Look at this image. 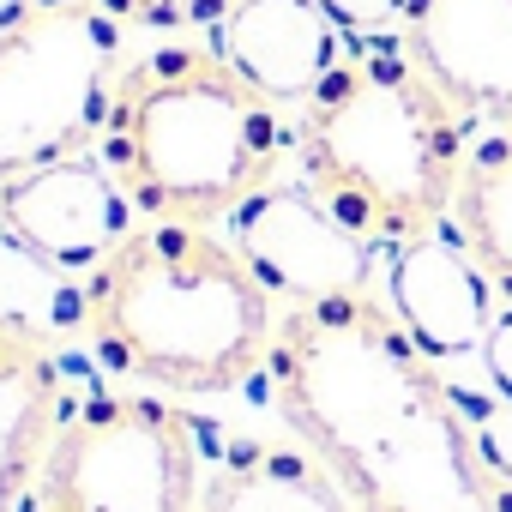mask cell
I'll use <instances>...</instances> for the list:
<instances>
[{"mask_svg": "<svg viewBox=\"0 0 512 512\" xmlns=\"http://www.w3.org/2000/svg\"><path fill=\"white\" fill-rule=\"evenodd\" d=\"M272 404L356 512H512L452 374L416 350L380 290L278 308Z\"/></svg>", "mask_w": 512, "mask_h": 512, "instance_id": "1", "label": "cell"}, {"mask_svg": "<svg viewBox=\"0 0 512 512\" xmlns=\"http://www.w3.org/2000/svg\"><path fill=\"white\" fill-rule=\"evenodd\" d=\"M470 121L392 37H350L332 79L296 109V163L308 193L392 253L452 223Z\"/></svg>", "mask_w": 512, "mask_h": 512, "instance_id": "2", "label": "cell"}, {"mask_svg": "<svg viewBox=\"0 0 512 512\" xmlns=\"http://www.w3.org/2000/svg\"><path fill=\"white\" fill-rule=\"evenodd\" d=\"M85 332L121 374L211 398L266 368L278 302L211 223L145 217L85 278Z\"/></svg>", "mask_w": 512, "mask_h": 512, "instance_id": "3", "label": "cell"}, {"mask_svg": "<svg viewBox=\"0 0 512 512\" xmlns=\"http://www.w3.org/2000/svg\"><path fill=\"white\" fill-rule=\"evenodd\" d=\"M97 145L139 217L217 223L278 181L290 133L211 43H163L121 67Z\"/></svg>", "mask_w": 512, "mask_h": 512, "instance_id": "4", "label": "cell"}, {"mask_svg": "<svg viewBox=\"0 0 512 512\" xmlns=\"http://www.w3.org/2000/svg\"><path fill=\"white\" fill-rule=\"evenodd\" d=\"M121 67V25L97 0H43L0 25V187L91 151Z\"/></svg>", "mask_w": 512, "mask_h": 512, "instance_id": "5", "label": "cell"}, {"mask_svg": "<svg viewBox=\"0 0 512 512\" xmlns=\"http://www.w3.org/2000/svg\"><path fill=\"white\" fill-rule=\"evenodd\" d=\"M199 428L157 398H73L31 512H199Z\"/></svg>", "mask_w": 512, "mask_h": 512, "instance_id": "6", "label": "cell"}, {"mask_svg": "<svg viewBox=\"0 0 512 512\" xmlns=\"http://www.w3.org/2000/svg\"><path fill=\"white\" fill-rule=\"evenodd\" d=\"M229 241L278 308H314L374 290V247L344 229L308 181H272L229 211Z\"/></svg>", "mask_w": 512, "mask_h": 512, "instance_id": "7", "label": "cell"}, {"mask_svg": "<svg viewBox=\"0 0 512 512\" xmlns=\"http://www.w3.org/2000/svg\"><path fill=\"white\" fill-rule=\"evenodd\" d=\"M133 199L127 187L115 181L109 157L91 145V151H73V157H55L19 181L0 187V223H7L37 260L61 278H97L109 266V253L133 235Z\"/></svg>", "mask_w": 512, "mask_h": 512, "instance_id": "8", "label": "cell"}, {"mask_svg": "<svg viewBox=\"0 0 512 512\" xmlns=\"http://www.w3.org/2000/svg\"><path fill=\"white\" fill-rule=\"evenodd\" d=\"M386 302H392L398 326L416 338V350L440 368L482 356L488 326L506 308L452 223L386 253Z\"/></svg>", "mask_w": 512, "mask_h": 512, "instance_id": "9", "label": "cell"}, {"mask_svg": "<svg viewBox=\"0 0 512 512\" xmlns=\"http://www.w3.org/2000/svg\"><path fill=\"white\" fill-rule=\"evenodd\" d=\"M398 43L470 127H512V0H410Z\"/></svg>", "mask_w": 512, "mask_h": 512, "instance_id": "10", "label": "cell"}, {"mask_svg": "<svg viewBox=\"0 0 512 512\" xmlns=\"http://www.w3.org/2000/svg\"><path fill=\"white\" fill-rule=\"evenodd\" d=\"M67 410V362L43 314L0 308V512H31V488Z\"/></svg>", "mask_w": 512, "mask_h": 512, "instance_id": "11", "label": "cell"}, {"mask_svg": "<svg viewBox=\"0 0 512 512\" xmlns=\"http://www.w3.org/2000/svg\"><path fill=\"white\" fill-rule=\"evenodd\" d=\"M344 31L320 0H241L211 25V49L278 109H302L344 61Z\"/></svg>", "mask_w": 512, "mask_h": 512, "instance_id": "12", "label": "cell"}, {"mask_svg": "<svg viewBox=\"0 0 512 512\" xmlns=\"http://www.w3.org/2000/svg\"><path fill=\"white\" fill-rule=\"evenodd\" d=\"M199 512H356L338 476L296 440H241L199 488Z\"/></svg>", "mask_w": 512, "mask_h": 512, "instance_id": "13", "label": "cell"}, {"mask_svg": "<svg viewBox=\"0 0 512 512\" xmlns=\"http://www.w3.org/2000/svg\"><path fill=\"white\" fill-rule=\"evenodd\" d=\"M452 229L512 308V127H482L470 139L452 193Z\"/></svg>", "mask_w": 512, "mask_h": 512, "instance_id": "14", "label": "cell"}, {"mask_svg": "<svg viewBox=\"0 0 512 512\" xmlns=\"http://www.w3.org/2000/svg\"><path fill=\"white\" fill-rule=\"evenodd\" d=\"M0 308H25V314H67V320H85V290L61 272H49L37 253L0 223Z\"/></svg>", "mask_w": 512, "mask_h": 512, "instance_id": "15", "label": "cell"}, {"mask_svg": "<svg viewBox=\"0 0 512 512\" xmlns=\"http://www.w3.org/2000/svg\"><path fill=\"white\" fill-rule=\"evenodd\" d=\"M115 25H139V31H199V25H223L241 0H97Z\"/></svg>", "mask_w": 512, "mask_h": 512, "instance_id": "16", "label": "cell"}, {"mask_svg": "<svg viewBox=\"0 0 512 512\" xmlns=\"http://www.w3.org/2000/svg\"><path fill=\"white\" fill-rule=\"evenodd\" d=\"M452 392H458V404H464V416H470V428H476L488 464L512 482V398H500V392L488 398V392H476V386H464V380H452Z\"/></svg>", "mask_w": 512, "mask_h": 512, "instance_id": "17", "label": "cell"}, {"mask_svg": "<svg viewBox=\"0 0 512 512\" xmlns=\"http://www.w3.org/2000/svg\"><path fill=\"white\" fill-rule=\"evenodd\" d=\"M320 7L332 13V25L344 37H392L404 25L410 0H320Z\"/></svg>", "mask_w": 512, "mask_h": 512, "instance_id": "18", "label": "cell"}, {"mask_svg": "<svg viewBox=\"0 0 512 512\" xmlns=\"http://www.w3.org/2000/svg\"><path fill=\"white\" fill-rule=\"evenodd\" d=\"M482 368H488V386H494L500 398H512V308L494 314L488 344H482Z\"/></svg>", "mask_w": 512, "mask_h": 512, "instance_id": "19", "label": "cell"}]
</instances>
